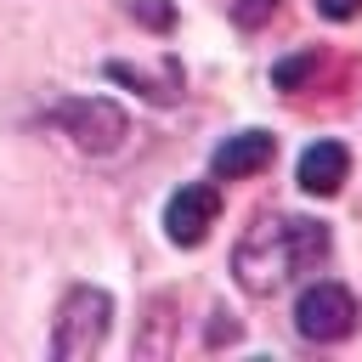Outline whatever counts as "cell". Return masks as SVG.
Here are the masks:
<instances>
[{"instance_id": "obj_9", "label": "cell", "mask_w": 362, "mask_h": 362, "mask_svg": "<svg viewBox=\"0 0 362 362\" xmlns=\"http://www.w3.org/2000/svg\"><path fill=\"white\" fill-rule=\"evenodd\" d=\"M130 17H136V23H147L153 34H170L175 6H170V0H130Z\"/></svg>"}, {"instance_id": "obj_3", "label": "cell", "mask_w": 362, "mask_h": 362, "mask_svg": "<svg viewBox=\"0 0 362 362\" xmlns=\"http://www.w3.org/2000/svg\"><path fill=\"white\" fill-rule=\"evenodd\" d=\"M113 328V294L96 288V283H74L57 305V322H51V356L57 362H85L102 351Z\"/></svg>"}, {"instance_id": "obj_13", "label": "cell", "mask_w": 362, "mask_h": 362, "mask_svg": "<svg viewBox=\"0 0 362 362\" xmlns=\"http://www.w3.org/2000/svg\"><path fill=\"white\" fill-rule=\"evenodd\" d=\"M238 339V322L226 317V311H215V322H209V345H232Z\"/></svg>"}, {"instance_id": "obj_10", "label": "cell", "mask_w": 362, "mask_h": 362, "mask_svg": "<svg viewBox=\"0 0 362 362\" xmlns=\"http://www.w3.org/2000/svg\"><path fill=\"white\" fill-rule=\"evenodd\" d=\"M311 68H317V51H300V57H288V62H277V68H272V85H277V90H294Z\"/></svg>"}, {"instance_id": "obj_4", "label": "cell", "mask_w": 362, "mask_h": 362, "mask_svg": "<svg viewBox=\"0 0 362 362\" xmlns=\"http://www.w3.org/2000/svg\"><path fill=\"white\" fill-rule=\"evenodd\" d=\"M294 328H300V339H311V345H339V339L356 328V300H351V288H345V283H311V288H300V300H294Z\"/></svg>"}, {"instance_id": "obj_12", "label": "cell", "mask_w": 362, "mask_h": 362, "mask_svg": "<svg viewBox=\"0 0 362 362\" xmlns=\"http://www.w3.org/2000/svg\"><path fill=\"white\" fill-rule=\"evenodd\" d=\"M317 11H322L328 23H351V17L362 11V0H317Z\"/></svg>"}, {"instance_id": "obj_6", "label": "cell", "mask_w": 362, "mask_h": 362, "mask_svg": "<svg viewBox=\"0 0 362 362\" xmlns=\"http://www.w3.org/2000/svg\"><path fill=\"white\" fill-rule=\"evenodd\" d=\"M272 158H277V136L272 130H238L209 153V170H215V181H249Z\"/></svg>"}, {"instance_id": "obj_8", "label": "cell", "mask_w": 362, "mask_h": 362, "mask_svg": "<svg viewBox=\"0 0 362 362\" xmlns=\"http://www.w3.org/2000/svg\"><path fill=\"white\" fill-rule=\"evenodd\" d=\"M345 175H351V147H345V141H311V147L300 153V170H294V181H300L311 198H334V192L345 187Z\"/></svg>"}, {"instance_id": "obj_11", "label": "cell", "mask_w": 362, "mask_h": 362, "mask_svg": "<svg viewBox=\"0 0 362 362\" xmlns=\"http://www.w3.org/2000/svg\"><path fill=\"white\" fill-rule=\"evenodd\" d=\"M232 17H238V28H266L277 17V0H238Z\"/></svg>"}, {"instance_id": "obj_7", "label": "cell", "mask_w": 362, "mask_h": 362, "mask_svg": "<svg viewBox=\"0 0 362 362\" xmlns=\"http://www.w3.org/2000/svg\"><path fill=\"white\" fill-rule=\"evenodd\" d=\"M107 79H119V85H136L147 102H158V107H170V102H181V90H187V74H181V57H158L153 68L147 62H107Z\"/></svg>"}, {"instance_id": "obj_2", "label": "cell", "mask_w": 362, "mask_h": 362, "mask_svg": "<svg viewBox=\"0 0 362 362\" xmlns=\"http://www.w3.org/2000/svg\"><path fill=\"white\" fill-rule=\"evenodd\" d=\"M45 124L62 130L90 158L119 153L124 136H130V119H124V107L113 96H57V102H45Z\"/></svg>"}, {"instance_id": "obj_5", "label": "cell", "mask_w": 362, "mask_h": 362, "mask_svg": "<svg viewBox=\"0 0 362 362\" xmlns=\"http://www.w3.org/2000/svg\"><path fill=\"white\" fill-rule=\"evenodd\" d=\"M215 215H221V187H215V181H187V187L170 192V204H164V232H170V243L198 249V243L209 238Z\"/></svg>"}, {"instance_id": "obj_1", "label": "cell", "mask_w": 362, "mask_h": 362, "mask_svg": "<svg viewBox=\"0 0 362 362\" xmlns=\"http://www.w3.org/2000/svg\"><path fill=\"white\" fill-rule=\"evenodd\" d=\"M328 249H334V238L311 215H255V226L232 249V277L243 294L272 300L288 283H300L311 266H322Z\"/></svg>"}]
</instances>
